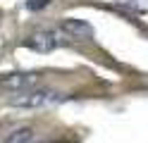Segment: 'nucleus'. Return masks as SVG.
Wrapping results in <instances>:
<instances>
[{"label":"nucleus","mask_w":148,"mask_h":143,"mask_svg":"<svg viewBox=\"0 0 148 143\" xmlns=\"http://www.w3.org/2000/svg\"><path fill=\"white\" fill-rule=\"evenodd\" d=\"M60 29H62V31L67 34V36L79 38V41H91V38H93V26H91L88 22H84V19L67 17V19H62Z\"/></svg>","instance_id":"nucleus-4"},{"label":"nucleus","mask_w":148,"mask_h":143,"mask_svg":"<svg viewBox=\"0 0 148 143\" xmlns=\"http://www.w3.org/2000/svg\"><path fill=\"white\" fill-rule=\"evenodd\" d=\"M41 79H43L41 72H7V74H0V88L10 93H24V91L38 88Z\"/></svg>","instance_id":"nucleus-2"},{"label":"nucleus","mask_w":148,"mask_h":143,"mask_svg":"<svg viewBox=\"0 0 148 143\" xmlns=\"http://www.w3.org/2000/svg\"><path fill=\"white\" fill-rule=\"evenodd\" d=\"M117 5H124L127 10H134V12H141L146 14L148 12V0H115Z\"/></svg>","instance_id":"nucleus-6"},{"label":"nucleus","mask_w":148,"mask_h":143,"mask_svg":"<svg viewBox=\"0 0 148 143\" xmlns=\"http://www.w3.org/2000/svg\"><path fill=\"white\" fill-rule=\"evenodd\" d=\"M53 0H26V10H31V12H41L43 7H48Z\"/></svg>","instance_id":"nucleus-7"},{"label":"nucleus","mask_w":148,"mask_h":143,"mask_svg":"<svg viewBox=\"0 0 148 143\" xmlns=\"http://www.w3.org/2000/svg\"><path fill=\"white\" fill-rule=\"evenodd\" d=\"M24 45L36 50V53H50L60 45V38H58L55 31H36L24 41Z\"/></svg>","instance_id":"nucleus-3"},{"label":"nucleus","mask_w":148,"mask_h":143,"mask_svg":"<svg viewBox=\"0 0 148 143\" xmlns=\"http://www.w3.org/2000/svg\"><path fill=\"white\" fill-rule=\"evenodd\" d=\"M64 100V93L48 88V86H38V88L17 93L10 98L12 107H22V110H41V107H50V105H58Z\"/></svg>","instance_id":"nucleus-1"},{"label":"nucleus","mask_w":148,"mask_h":143,"mask_svg":"<svg viewBox=\"0 0 148 143\" xmlns=\"http://www.w3.org/2000/svg\"><path fill=\"white\" fill-rule=\"evenodd\" d=\"M34 129L31 127H22V129H17L12 133H7V136L3 138V143H31L34 141Z\"/></svg>","instance_id":"nucleus-5"}]
</instances>
